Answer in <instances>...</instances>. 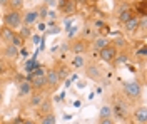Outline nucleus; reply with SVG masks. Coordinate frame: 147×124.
<instances>
[{
  "mask_svg": "<svg viewBox=\"0 0 147 124\" xmlns=\"http://www.w3.org/2000/svg\"><path fill=\"white\" fill-rule=\"evenodd\" d=\"M122 92H124L127 101H137L139 97L142 96V84L139 82L137 79L124 81L122 82Z\"/></svg>",
  "mask_w": 147,
  "mask_h": 124,
  "instance_id": "nucleus-1",
  "label": "nucleus"
},
{
  "mask_svg": "<svg viewBox=\"0 0 147 124\" xmlns=\"http://www.w3.org/2000/svg\"><path fill=\"white\" fill-rule=\"evenodd\" d=\"M112 109V116H115L120 121H127L129 114H130V107H129L127 99L124 97H114V104L110 106Z\"/></svg>",
  "mask_w": 147,
  "mask_h": 124,
  "instance_id": "nucleus-2",
  "label": "nucleus"
},
{
  "mask_svg": "<svg viewBox=\"0 0 147 124\" xmlns=\"http://www.w3.org/2000/svg\"><path fill=\"white\" fill-rule=\"evenodd\" d=\"M2 19H3V25H7L12 30H17L22 27V12L18 10H7Z\"/></svg>",
  "mask_w": 147,
  "mask_h": 124,
  "instance_id": "nucleus-3",
  "label": "nucleus"
},
{
  "mask_svg": "<svg viewBox=\"0 0 147 124\" xmlns=\"http://www.w3.org/2000/svg\"><path fill=\"white\" fill-rule=\"evenodd\" d=\"M70 50H72L75 56H84V54H87L89 52V49H90V42H89V39H84V37H77L72 40V44H70Z\"/></svg>",
  "mask_w": 147,
  "mask_h": 124,
  "instance_id": "nucleus-4",
  "label": "nucleus"
},
{
  "mask_svg": "<svg viewBox=\"0 0 147 124\" xmlns=\"http://www.w3.org/2000/svg\"><path fill=\"white\" fill-rule=\"evenodd\" d=\"M136 12H134V9L129 5V3H120V5H117V9H115V17H117V20H119L120 24H124V22H127L132 15H134Z\"/></svg>",
  "mask_w": 147,
  "mask_h": 124,
  "instance_id": "nucleus-5",
  "label": "nucleus"
},
{
  "mask_svg": "<svg viewBox=\"0 0 147 124\" xmlns=\"http://www.w3.org/2000/svg\"><path fill=\"white\" fill-rule=\"evenodd\" d=\"M139 22H140V17L134 14L127 22L122 24V25H124V34H125V35H136L137 30H139Z\"/></svg>",
  "mask_w": 147,
  "mask_h": 124,
  "instance_id": "nucleus-6",
  "label": "nucleus"
},
{
  "mask_svg": "<svg viewBox=\"0 0 147 124\" xmlns=\"http://www.w3.org/2000/svg\"><path fill=\"white\" fill-rule=\"evenodd\" d=\"M85 76L89 77V79H92V81H100L104 72H102L99 64L92 62V64H85Z\"/></svg>",
  "mask_w": 147,
  "mask_h": 124,
  "instance_id": "nucleus-7",
  "label": "nucleus"
},
{
  "mask_svg": "<svg viewBox=\"0 0 147 124\" xmlns=\"http://www.w3.org/2000/svg\"><path fill=\"white\" fill-rule=\"evenodd\" d=\"M99 57L104 62H114L117 57V47H114L112 44H109L107 47H104L102 50H99Z\"/></svg>",
  "mask_w": 147,
  "mask_h": 124,
  "instance_id": "nucleus-8",
  "label": "nucleus"
},
{
  "mask_svg": "<svg viewBox=\"0 0 147 124\" xmlns=\"http://www.w3.org/2000/svg\"><path fill=\"white\" fill-rule=\"evenodd\" d=\"M38 10L37 9H32V10H27L25 14H22V25H27V27H32L34 24L38 22Z\"/></svg>",
  "mask_w": 147,
  "mask_h": 124,
  "instance_id": "nucleus-9",
  "label": "nucleus"
},
{
  "mask_svg": "<svg viewBox=\"0 0 147 124\" xmlns=\"http://www.w3.org/2000/svg\"><path fill=\"white\" fill-rule=\"evenodd\" d=\"M45 82H47V87H50V89L59 87L60 79H59V74L55 72V69H47L45 70Z\"/></svg>",
  "mask_w": 147,
  "mask_h": 124,
  "instance_id": "nucleus-10",
  "label": "nucleus"
},
{
  "mask_svg": "<svg viewBox=\"0 0 147 124\" xmlns=\"http://www.w3.org/2000/svg\"><path fill=\"white\" fill-rule=\"evenodd\" d=\"M132 119L136 124H147V109L146 106H139L132 111Z\"/></svg>",
  "mask_w": 147,
  "mask_h": 124,
  "instance_id": "nucleus-11",
  "label": "nucleus"
},
{
  "mask_svg": "<svg viewBox=\"0 0 147 124\" xmlns=\"http://www.w3.org/2000/svg\"><path fill=\"white\" fill-rule=\"evenodd\" d=\"M59 9L65 15H72L77 10V3L74 0H59Z\"/></svg>",
  "mask_w": 147,
  "mask_h": 124,
  "instance_id": "nucleus-12",
  "label": "nucleus"
},
{
  "mask_svg": "<svg viewBox=\"0 0 147 124\" xmlns=\"http://www.w3.org/2000/svg\"><path fill=\"white\" fill-rule=\"evenodd\" d=\"M2 56H3V59H7V60H17L18 49L15 45H12V44H5V47L2 49Z\"/></svg>",
  "mask_w": 147,
  "mask_h": 124,
  "instance_id": "nucleus-13",
  "label": "nucleus"
},
{
  "mask_svg": "<svg viewBox=\"0 0 147 124\" xmlns=\"http://www.w3.org/2000/svg\"><path fill=\"white\" fill-rule=\"evenodd\" d=\"M54 111V104H52V99L50 97H44V101L37 106V112L38 116H44V114H49Z\"/></svg>",
  "mask_w": 147,
  "mask_h": 124,
  "instance_id": "nucleus-14",
  "label": "nucleus"
},
{
  "mask_svg": "<svg viewBox=\"0 0 147 124\" xmlns=\"http://www.w3.org/2000/svg\"><path fill=\"white\" fill-rule=\"evenodd\" d=\"M109 44H110V40L105 37V35H95L90 42V45L95 49V50H102L104 47H107Z\"/></svg>",
  "mask_w": 147,
  "mask_h": 124,
  "instance_id": "nucleus-15",
  "label": "nucleus"
},
{
  "mask_svg": "<svg viewBox=\"0 0 147 124\" xmlns=\"http://www.w3.org/2000/svg\"><path fill=\"white\" fill-rule=\"evenodd\" d=\"M34 92V87L28 81H22L18 82V97H28V96Z\"/></svg>",
  "mask_w": 147,
  "mask_h": 124,
  "instance_id": "nucleus-16",
  "label": "nucleus"
},
{
  "mask_svg": "<svg viewBox=\"0 0 147 124\" xmlns=\"http://www.w3.org/2000/svg\"><path fill=\"white\" fill-rule=\"evenodd\" d=\"M13 34H15V30L9 29L7 25H2V27H0V40H2L3 44H10Z\"/></svg>",
  "mask_w": 147,
  "mask_h": 124,
  "instance_id": "nucleus-17",
  "label": "nucleus"
},
{
  "mask_svg": "<svg viewBox=\"0 0 147 124\" xmlns=\"http://www.w3.org/2000/svg\"><path fill=\"white\" fill-rule=\"evenodd\" d=\"M44 97H45V96L42 94V91H34L32 94L28 96V106H30V107H37V106L44 101Z\"/></svg>",
  "mask_w": 147,
  "mask_h": 124,
  "instance_id": "nucleus-18",
  "label": "nucleus"
},
{
  "mask_svg": "<svg viewBox=\"0 0 147 124\" xmlns=\"http://www.w3.org/2000/svg\"><path fill=\"white\" fill-rule=\"evenodd\" d=\"M38 124H57V116H55L54 112H49V114L40 116Z\"/></svg>",
  "mask_w": 147,
  "mask_h": 124,
  "instance_id": "nucleus-19",
  "label": "nucleus"
},
{
  "mask_svg": "<svg viewBox=\"0 0 147 124\" xmlns=\"http://www.w3.org/2000/svg\"><path fill=\"white\" fill-rule=\"evenodd\" d=\"M136 15H139L140 19L147 15V2L146 0H142V2L136 3Z\"/></svg>",
  "mask_w": 147,
  "mask_h": 124,
  "instance_id": "nucleus-20",
  "label": "nucleus"
},
{
  "mask_svg": "<svg viewBox=\"0 0 147 124\" xmlns=\"http://www.w3.org/2000/svg\"><path fill=\"white\" fill-rule=\"evenodd\" d=\"M107 117H112V109L110 104H104L99 111V119H107Z\"/></svg>",
  "mask_w": 147,
  "mask_h": 124,
  "instance_id": "nucleus-21",
  "label": "nucleus"
},
{
  "mask_svg": "<svg viewBox=\"0 0 147 124\" xmlns=\"http://www.w3.org/2000/svg\"><path fill=\"white\" fill-rule=\"evenodd\" d=\"M54 69H55V72L59 74V79H60V81H65V77H67V74H70L69 67L65 66V64H62V66H59V67H54Z\"/></svg>",
  "mask_w": 147,
  "mask_h": 124,
  "instance_id": "nucleus-22",
  "label": "nucleus"
},
{
  "mask_svg": "<svg viewBox=\"0 0 147 124\" xmlns=\"http://www.w3.org/2000/svg\"><path fill=\"white\" fill-rule=\"evenodd\" d=\"M72 67L74 69H82V67H85V57L84 56H75L72 59Z\"/></svg>",
  "mask_w": 147,
  "mask_h": 124,
  "instance_id": "nucleus-23",
  "label": "nucleus"
},
{
  "mask_svg": "<svg viewBox=\"0 0 147 124\" xmlns=\"http://www.w3.org/2000/svg\"><path fill=\"white\" fill-rule=\"evenodd\" d=\"M37 67H40V64L35 60V57H32L30 60H27V64H25V72L30 74V72H34V70H35Z\"/></svg>",
  "mask_w": 147,
  "mask_h": 124,
  "instance_id": "nucleus-24",
  "label": "nucleus"
},
{
  "mask_svg": "<svg viewBox=\"0 0 147 124\" xmlns=\"http://www.w3.org/2000/svg\"><path fill=\"white\" fill-rule=\"evenodd\" d=\"M24 42H25V40L22 39V35H20L18 32H15V34H13V37H12V42H10V44H12V45H15L17 49H20V47H24Z\"/></svg>",
  "mask_w": 147,
  "mask_h": 124,
  "instance_id": "nucleus-25",
  "label": "nucleus"
},
{
  "mask_svg": "<svg viewBox=\"0 0 147 124\" xmlns=\"http://www.w3.org/2000/svg\"><path fill=\"white\" fill-rule=\"evenodd\" d=\"M9 10H22V7H24V0H9Z\"/></svg>",
  "mask_w": 147,
  "mask_h": 124,
  "instance_id": "nucleus-26",
  "label": "nucleus"
},
{
  "mask_svg": "<svg viewBox=\"0 0 147 124\" xmlns=\"http://www.w3.org/2000/svg\"><path fill=\"white\" fill-rule=\"evenodd\" d=\"M20 35H22V39L24 40H27V39L32 37V29L30 27H27V25H22V29H20V32H18Z\"/></svg>",
  "mask_w": 147,
  "mask_h": 124,
  "instance_id": "nucleus-27",
  "label": "nucleus"
},
{
  "mask_svg": "<svg viewBox=\"0 0 147 124\" xmlns=\"http://www.w3.org/2000/svg\"><path fill=\"white\" fill-rule=\"evenodd\" d=\"M45 32L49 34V35H57V34H60V27H59V25L55 24L54 27H49V29H47Z\"/></svg>",
  "mask_w": 147,
  "mask_h": 124,
  "instance_id": "nucleus-28",
  "label": "nucleus"
},
{
  "mask_svg": "<svg viewBox=\"0 0 147 124\" xmlns=\"http://www.w3.org/2000/svg\"><path fill=\"white\" fill-rule=\"evenodd\" d=\"M47 12H49V7H47L45 3H44V5H42V9L38 10V19H47Z\"/></svg>",
  "mask_w": 147,
  "mask_h": 124,
  "instance_id": "nucleus-29",
  "label": "nucleus"
},
{
  "mask_svg": "<svg viewBox=\"0 0 147 124\" xmlns=\"http://www.w3.org/2000/svg\"><path fill=\"white\" fill-rule=\"evenodd\" d=\"M127 60H129V57L125 56V54H120V56H117V57H115V60H114V62H117V64H127Z\"/></svg>",
  "mask_w": 147,
  "mask_h": 124,
  "instance_id": "nucleus-30",
  "label": "nucleus"
},
{
  "mask_svg": "<svg viewBox=\"0 0 147 124\" xmlns=\"http://www.w3.org/2000/svg\"><path fill=\"white\" fill-rule=\"evenodd\" d=\"M136 57H140V59H146V45H142V47L136 50Z\"/></svg>",
  "mask_w": 147,
  "mask_h": 124,
  "instance_id": "nucleus-31",
  "label": "nucleus"
},
{
  "mask_svg": "<svg viewBox=\"0 0 147 124\" xmlns=\"http://www.w3.org/2000/svg\"><path fill=\"white\" fill-rule=\"evenodd\" d=\"M110 44H112L114 47H117V45H124V44H125V39L124 37H117L114 42H110Z\"/></svg>",
  "mask_w": 147,
  "mask_h": 124,
  "instance_id": "nucleus-32",
  "label": "nucleus"
},
{
  "mask_svg": "<svg viewBox=\"0 0 147 124\" xmlns=\"http://www.w3.org/2000/svg\"><path fill=\"white\" fill-rule=\"evenodd\" d=\"M77 30H79V27H72V29H69L67 30V37L69 39H72L75 34H77Z\"/></svg>",
  "mask_w": 147,
  "mask_h": 124,
  "instance_id": "nucleus-33",
  "label": "nucleus"
},
{
  "mask_svg": "<svg viewBox=\"0 0 147 124\" xmlns=\"http://www.w3.org/2000/svg\"><path fill=\"white\" fill-rule=\"evenodd\" d=\"M99 124H115V121L112 117H107V119H99Z\"/></svg>",
  "mask_w": 147,
  "mask_h": 124,
  "instance_id": "nucleus-34",
  "label": "nucleus"
},
{
  "mask_svg": "<svg viewBox=\"0 0 147 124\" xmlns=\"http://www.w3.org/2000/svg\"><path fill=\"white\" fill-rule=\"evenodd\" d=\"M94 27H95V29H102V27H105V24H104L102 20H95V22H94Z\"/></svg>",
  "mask_w": 147,
  "mask_h": 124,
  "instance_id": "nucleus-35",
  "label": "nucleus"
},
{
  "mask_svg": "<svg viewBox=\"0 0 147 124\" xmlns=\"http://www.w3.org/2000/svg\"><path fill=\"white\" fill-rule=\"evenodd\" d=\"M44 3L47 7H54V5H57V0H44Z\"/></svg>",
  "mask_w": 147,
  "mask_h": 124,
  "instance_id": "nucleus-36",
  "label": "nucleus"
},
{
  "mask_svg": "<svg viewBox=\"0 0 147 124\" xmlns=\"http://www.w3.org/2000/svg\"><path fill=\"white\" fill-rule=\"evenodd\" d=\"M38 30H40V32H45V30H47V25L44 24V22H42V24H38Z\"/></svg>",
  "mask_w": 147,
  "mask_h": 124,
  "instance_id": "nucleus-37",
  "label": "nucleus"
},
{
  "mask_svg": "<svg viewBox=\"0 0 147 124\" xmlns=\"http://www.w3.org/2000/svg\"><path fill=\"white\" fill-rule=\"evenodd\" d=\"M2 74H5V64L0 60V76H2Z\"/></svg>",
  "mask_w": 147,
  "mask_h": 124,
  "instance_id": "nucleus-38",
  "label": "nucleus"
},
{
  "mask_svg": "<svg viewBox=\"0 0 147 124\" xmlns=\"http://www.w3.org/2000/svg\"><path fill=\"white\" fill-rule=\"evenodd\" d=\"M32 42L34 44H40V37L38 35H32Z\"/></svg>",
  "mask_w": 147,
  "mask_h": 124,
  "instance_id": "nucleus-39",
  "label": "nucleus"
},
{
  "mask_svg": "<svg viewBox=\"0 0 147 124\" xmlns=\"http://www.w3.org/2000/svg\"><path fill=\"white\" fill-rule=\"evenodd\" d=\"M85 87V82L84 81H77V89H84Z\"/></svg>",
  "mask_w": 147,
  "mask_h": 124,
  "instance_id": "nucleus-40",
  "label": "nucleus"
},
{
  "mask_svg": "<svg viewBox=\"0 0 147 124\" xmlns=\"http://www.w3.org/2000/svg\"><path fill=\"white\" fill-rule=\"evenodd\" d=\"M9 5V0H0V7H7Z\"/></svg>",
  "mask_w": 147,
  "mask_h": 124,
  "instance_id": "nucleus-41",
  "label": "nucleus"
},
{
  "mask_svg": "<svg viewBox=\"0 0 147 124\" xmlns=\"http://www.w3.org/2000/svg\"><path fill=\"white\" fill-rule=\"evenodd\" d=\"M72 22H74V20H67V22H65V29H67V30L70 29V25H72Z\"/></svg>",
  "mask_w": 147,
  "mask_h": 124,
  "instance_id": "nucleus-42",
  "label": "nucleus"
},
{
  "mask_svg": "<svg viewBox=\"0 0 147 124\" xmlns=\"http://www.w3.org/2000/svg\"><path fill=\"white\" fill-rule=\"evenodd\" d=\"M22 124H37L35 121H32V119H27V121H24Z\"/></svg>",
  "mask_w": 147,
  "mask_h": 124,
  "instance_id": "nucleus-43",
  "label": "nucleus"
},
{
  "mask_svg": "<svg viewBox=\"0 0 147 124\" xmlns=\"http://www.w3.org/2000/svg\"><path fill=\"white\" fill-rule=\"evenodd\" d=\"M70 117H72V116H70V114H64V119H65V121H69Z\"/></svg>",
  "mask_w": 147,
  "mask_h": 124,
  "instance_id": "nucleus-44",
  "label": "nucleus"
},
{
  "mask_svg": "<svg viewBox=\"0 0 147 124\" xmlns=\"http://www.w3.org/2000/svg\"><path fill=\"white\" fill-rule=\"evenodd\" d=\"M74 2H75V3H82L84 0H74Z\"/></svg>",
  "mask_w": 147,
  "mask_h": 124,
  "instance_id": "nucleus-45",
  "label": "nucleus"
}]
</instances>
